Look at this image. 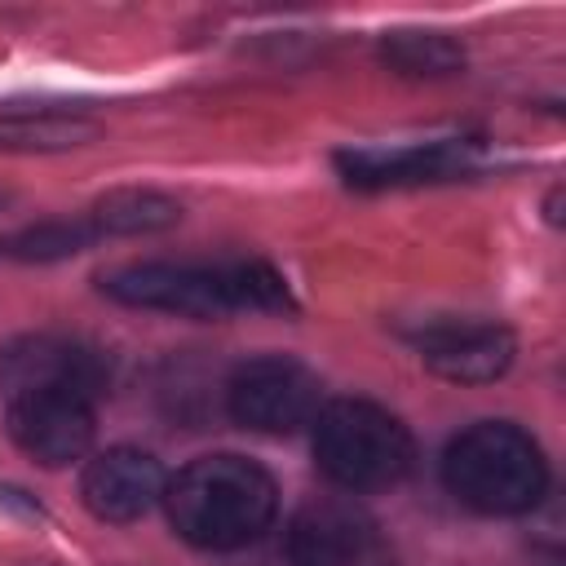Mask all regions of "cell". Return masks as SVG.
Masks as SVG:
<instances>
[{
    "instance_id": "1",
    "label": "cell",
    "mask_w": 566,
    "mask_h": 566,
    "mask_svg": "<svg viewBox=\"0 0 566 566\" xmlns=\"http://www.w3.org/2000/svg\"><path fill=\"white\" fill-rule=\"evenodd\" d=\"M164 504L181 539L199 548H239L274 522L279 491L274 478L243 455H203L164 486Z\"/></svg>"
},
{
    "instance_id": "2",
    "label": "cell",
    "mask_w": 566,
    "mask_h": 566,
    "mask_svg": "<svg viewBox=\"0 0 566 566\" xmlns=\"http://www.w3.org/2000/svg\"><path fill=\"white\" fill-rule=\"evenodd\" d=\"M102 292L137 305L186 318H221L230 310H283L287 287L261 261L239 265H172V261H137L102 274Z\"/></svg>"
},
{
    "instance_id": "3",
    "label": "cell",
    "mask_w": 566,
    "mask_h": 566,
    "mask_svg": "<svg viewBox=\"0 0 566 566\" xmlns=\"http://www.w3.org/2000/svg\"><path fill=\"white\" fill-rule=\"evenodd\" d=\"M442 478L460 504L504 517V513H526L544 500L548 464L531 433L504 420H486L464 429L447 447Z\"/></svg>"
},
{
    "instance_id": "4",
    "label": "cell",
    "mask_w": 566,
    "mask_h": 566,
    "mask_svg": "<svg viewBox=\"0 0 566 566\" xmlns=\"http://www.w3.org/2000/svg\"><path fill=\"white\" fill-rule=\"evenodd\" d=\"M314 455L318 469L349 491L389 486L411 469V433L398 416L367 398H336L314 416Z\"/></svg>"
},
{
    "instance_id": "5",
    "label": "cell",
    "mask_w": 566,
    "mask_h": 566,
    "mask_svg": "<svg viewBox=\"0 0 566 566\" xmlns=\"http://www.w3.org/2000/svg\"><path fill=\"white\" fill-rule=\"evenodd\" d=\"M230 416L256 433H292L318 416V376L283 354L252 358L230 376Z\"/></svg>"
},
{
    "instance_id": "6",
    "label": "cell",
    "mask_w": 566,
    "mask_h": 566,
    "mask_svg": "<svg viewBox=\"0 0 566 566\" xmlns=\"http://www.w3.org/2000/svg\"><path fill=\"white\" fill-rule=\"evenodd\" d=\"M9 433L40 464H71L93 442V402L62 389L9 398Z\"/></svg>"
},
{
    "instance_id": "7",
    "label": "cell",
    "mask_w": 566,
    "mask_h": 566,
    "mask_svg": "<svg viewBox=\"0 0 566 566\" xmlns=\"http://www.w3.org/2000/svg\"><path fill=\"white\" fill-rule=\"evenodd\" d=\"M0 385L9 389V398L35 394V389H62V394H80L93 402V394L106 385V367L80 340L27 336L0 354Z\"/></svg>"
},
{
    "instance_id": "8",
    "label": "cell",
    "mask_w": 566,
    "mask_h": 566,
    "mask_svg": "<svg viewBox=\"0 0 566 566\" xmlns=\"http://www.w3.org/2000/svg\"><path fill=\"white\" fill-rule=\"evenodd\" d=\"M164 469L150 451L137 447H111L88 460L80 478V495L93 517L102 522H137L164 500Z\"/></svg>"
},
{
    "instance_id": "9",
    "label": "cell",
    "mask_w": 566,
    "mask_h": 566,
    "mask_svg": "<svg viewBox=\"0 0 566 566\" xmlns=\"http://www.w3.org/2000/svg\"><path fill=\"white\" fill-rule=\"evenodd\" d=\"M416 349L429 371L455 385L500 380L513 363V332L500 323H429L416 336Z\"/></svg>"
},
{
    "instance_id": "10",
    "label": "cell",
    "mask_w": 566,
    "mask_h": 566,
    "mask_svg": "<svg viewBox=\"0 0 566 566\" xmlns=\"http://www.w3.org/2000/svg\"><path fill=\"white\" fill-rule=\"evenodd\" d=\"M363 522L345 504H310L287 526V562L292 566H349L363 553Z\"/></svg>"
},
{
    "instance_id": "11",
    "label": "cell",
    "mask_w": 566,
    "mask_h": 566,
    "mask_svg": "<svg viewBox=\"0 0 566 566\" xmlns=\"http://www.w3.org/2000/svg\"><path fill=\"white\" fill-rule=\"evenodd\" d=\"M340 168L358 186H402V181H433L464 168V150L451 142L402 146V150H354V155H340Z\"/></svg>"
},
{
    "instance_id": "12",
    "label": "cell",
    "mask_w": 566,
    "mask_h": 566,
    "mask_svg": "<svg viewBox=\"0 0 566 566\" xmlns=\"http://www.w3.org/2000/svg\"><path fill=\"white\" fill-rule=\"evenodd\" d=\"M97 239L102 234H155L181 221V203H172L159 190H111L88 212Z\"/></svg>"
},
{
    "instance_id": "13",
    "label": "cell",
    "mask_w": 566,
    "mask_h": 566,
    "mask_svg": "<svg viewBox=\"0 0 566 566\" xmlns=\"http://www.w3.org/2000/svg\"><path fill=\"white\" fill-rule=\"evenodd\" d=\"M93 137L88 119L57 115V111H0V146L4 150H62Z\"/></svg>"
},
{
    "instance_id": "14",
    "label": "cell",
    "mask_w": 566,
    "mask_h": 566,
    "mask_svg": "<svg viewBox=\"0 0 566 566\" xmlns=\"http://www.w3.org/2000/svg\"><path fill=\"white\" fill-rule=\"evenodd\" d=\"M93 239H97V230H93L88 217L40 221V226H27L18 234H4L0 239V256L4 261H62V256H75L80 248H88Z\"/></svg>"
},
{
    "instance_id": "15",
    "label": "cell",
    "mask_w": 566,
    "mask_h": 566,
    "mask_svg": "<svg viewBox=\"0 0 566 566\" xmlns=\"http://www.w3.org/2000/svg\"><path fill=\"white\" fill-rule=\"evenodd\" d=\"M385 62L407 75H451L464 66V49L438 31H398L385 40Z\"/></svg>"
},
{
    "instance_id": "16",
    "label": "cell",
    "mask_w": 566,
    "mask_h": 566,
    "mask_svg": "<svg viewBox=\"0 0 566 566\" xmlns=\"http://www.w3.org/2000/svg\"><path fill=\"white\" fill-rule=\"evenodd\" d=\"M0 203H4V195H0Z\"/></svg>"
}]
</instances>
